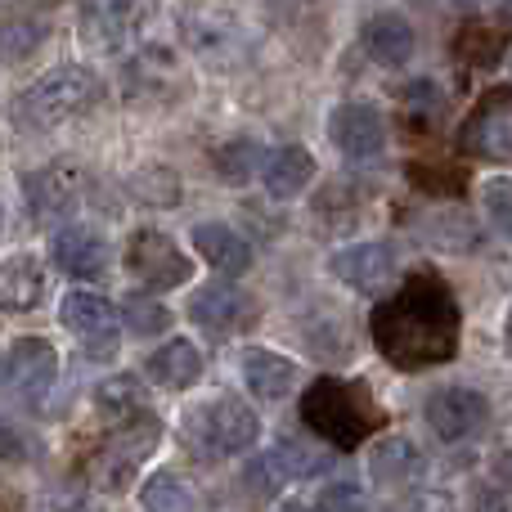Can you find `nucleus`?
I'll return each mask as SVG.
<instances>
[{"label": "nucleus", "instance_id": "4", "mask_svg": "<svg viewBox=\"0 0 512 512\" xmlns=\"http://www.w3.org/2000/svg\"><path fill=\"white\" fill-rule=\"evenodd\" d=\"M256 432H261L256 414L234 396H216L212 405L194 409L185 418V445L207 463L243 454L248 445H256Z\"/></svg>", "mask_w": 512, "mask_h": 512}, {"label": "nucleus", "instance_id": "19", "mask_svg": "<svg viewBox=\"0 0 512 512\" xmlns=\"http://www.w3.org/2000/svg\"><path fill=\"white\" fill-rule=\"evenodd\" d=\"M27 207H32V216L41 225H63L72 216V207H77V185H72L68 171H32L27 176Z\"/></svg>", "mask_w": 512, "mask_h": 512}, {"label": "nucleus", "instance_id": "6", "mask_svg": "<svg viewBox=\"0 0 512 512\" xmlns=\"http://www.w3.org/2000/svg\"><path fill=\"white\" fill-rule=\"evenodd\" d=\"M459 153L486 162L512 158V86H495L477 99V108L459 131Z\"/></svg>", "mask_w": 512, "mask_h": 512}, {"label": "nucleus", "instance_id": "11", "mask_svg": "<svg viewBox=\"0 0 512 512\" xmlns=\"http://www.w3.org/2000/svg\"><path fill=\"white\" fill-rule=\"evenodd\" d=\"M189 315H194V324L207 328V333L230 337V333H243V328L256 324V301L243 288H234V283H203L194 306H189Z\"/></svg>", "mask_w": 512, "mask_h": 512}, {"label": "nucleus", "instance_id": "32", "mask_svg": "<svg viewBox=\"0 0 512 512\" xmlns=\"http://www.w3.org/2000/svg\"><path fill=\"white\" fill-rule=\"evenodd\" d=\"M243 481H248L256 495H274V490H279L283 481H288V472H283V463L274 459V450H270V454H261V459L252 463L248 477H243Z\"/></svg>", "mask_w": 512, "mask_h": 512}, {"label": "nucleus", "instance_id": "20", "mask_svg": "<svg viewBox=\"0 0 512 512\" xmlns=\"http://www.w3.org/2000/svg\"><path fill=\"white\" fill-rule=\"evenodd\" d=\"M194 248L203 256L207 265H216L221 274H248L252 270V248L248 239H243L239 230H230V225L221 221H207L194 230Z\"/></svg>", "mask_w": 512, "mask_h": 512}, {"label": "nucleus", "instance_id": "34", "mask_svg": "<svg viewBox=\"0 0 512 512\" xmlns=\"http://www.w3.org/2000/svg\"><path fill=\"white\" fill-rule=\"evenodd\" d=\"M495 32H481V27H468V32L459 36V50L468 63H495Z\"/></svg>", "mask_w": 512, "mask_h": 512}, {"label": "nucleus", "instance_id": "5", "mask_svg": "<svg viewBox=\"0 0 512 512\" xmlns=\"http://www.w3.org/2000/svg\"><path fill=\"white\" fill-rule=\"evenodd\" d=\"M158 423H149V418H135V423H122V432L108 436L104 445H99L95 454H90L86 472H90V486L108 490V495H117V490H126L135 481V472H140V463L153 454V445H158Z\"/></svg>", "mask_w": 512, "mask_h": 512}, {"label": "nucleus", "instance_id": "7", "mask_svg": "<svg viewBox=\"0 0 512 512\" xmlns=\"http://www.w3.org/2000/svg\"><path fill=\"white\" fill-rule=\"evenodd\" d=\"M63 324L81 342V351L95 355V360H108L117 351V337H122V319H117L113 301L99 297V292H68L63 297Z\"/></svg>", "mask_w": 512, "mask_h": 512}, {"label": "nucleus", "instance_id": "14", "mask_svg": "<svg viewBox=\"0 0 512 512\" xmlns=\"http://www.w3.org/2000/svg\"><path fill=\"white\" fill-rule=\"evenodd\" d=\"M50 261L59 265L63 274H72V279H99V274H108L113 252H108V243L99 239L95 230H86V225H63L50 239Z\"/></svg>", "mask_w": 512, "mask_h": 512}, {"label": "nucleus", "instance_id": "8", "mask_svg": "<svg viewBox=\"0 0 512 512\" xmlns=\"http://www.w3.org/2000/svg\"><path fill=\"white\" fill-rule=\"evenodd\" d=\"M126 265H131L135 279L149 283V288H158V292L180 288V283L194 274L189 256L180 252L162 230H140L135 234V239L126 243Z\"/></svg>", "mask_w": 512, "mask_h": 512}, {"label": "nucleus", "instance_id": "27", "mask_svg": "<svg viewBox=\"0 0 512 512\" xmlns=\"http://www.w3.org/2000/svg\"><path fill=\"white\" fill-rule=\"evenodd\" d=\"M274 459L283 463V472H288V481L319 477V472H328V463H333L324 450H310V445L292 441V436H283V441L274 445Z\"/></svg>", "mask_w": 512, "mask_h": 512}, {"label": "nucleus", "instance_id": "1", "mask_svg": "<svg viewBox=\"0 0 512 512\" xmlns=\"http://www.w3.org/2000/svg\"><path fill=\"white\" fill-rule=\"evenodd\" d=\"M459 301L436 274H414L396 297L378 301L369 328L396 369H432L459 355Z\"/></svg>", "mask_w": 512, "mask_h": 512}, {"label": "nucleus", "instance_id": "10", "mask_svg": "<svg viewBox=\"0 0 512 512\" xmlns=\"http://www.w3.org/2000/svg\"><path fill=\"white\" fill-rule=\"evenodd\" d=\"M328 140L342 158L351 162H373L387 149V122H382L378 108L369 104H342L328 117Z\"/></svg>", "mask_w": 512, "mask_h": 512}, {"label": "nucleus", "instance_id": "25", "mask_svg": "<svg viewBox=\"0 0 512 512\" xmlns=\"http://www.w3.org/2000/svg\"><path fill=\"white\" fill-rule=\"evenodd\" d=\"M95 405H99V414H104L108 423L122 427V423H135V418H144V409H149V391H144L140 378L122 373V378L99 382Z\"/></svg>", "mask_w": 512, "mask_h": 512}, {"label": "nucleus", "instance_id": "29", "mask_svg": "<svg viewBox=\"0 0 512 512\" xmlns=\"http://www.w3.org/2000/svg\"><path fill=\"white\" fill-rule=\"evenodd\" d=\"M126 328L135 337H158L171 328V310L153 297H126Z\"/></svg>", "mask_w": 512, "mask_h": 512}, {"label": "nucleus", "instance_id": "18", "mask_svg": "<svg viewBox=\"0 0 512 512\" xmlns=\"http://www.w3.org/2000/svg\"><path fill=\"white\" fill-rule=\"evenodd\" d=\"M243 382H248V391L256 400L274 405V400H283L292 387H297V364L279 351L252 346V351H243Z\"/></svg>", "mask_w": 512, "mask_h": 512}, {"label": "nucleus", "instance_id": "17", "mask_svg": "<svg viewBox=\"0 0 512 512\" xmlns=\"http://www.w3.org/2000/svg\"><path fill=\"white\" fill-rule=\"evenodd\" d=\"M180 36L194 54L216 59V54H230L239 45V23L225 9H185L180 14Z\"/></svg>", "mask_w": 512, "mask_h": 512}, {"label": "nucleus", "instance_id": "33", "mask_svg": "<svg viewBox=\"0 0 512 512\" xmlns=\"http://www.w3.org/2000/svg\"><path fill=\"white\" fill-rule=\"evenodd\" d=\"M0 459H9V463L36 459V441L27 432H18L14 423H5V418H0Z\"/></svg>", "mask_w": 512, "mask_h": 512}, {"label": "nucleus", "instance_id": "2", "mask_svg": "<svg viewBox=\"0 0 512 512\" xmlns=\"http://www.w3.org/2000/svg\"><path fill=\"white\" fill-rule=\"evenodd\" d=\"M301 418L310 432H319L337 450H355L382 427V409L373 405L369 391L342 378H319L301 400Z\"/></svg>", "mask_w": 512, "mask_h": 512}, {"label": "nucleus", "instance_id": "26", "mask_svg": "<svg viewBox=\"0 0 512 512\" xmlns=\"http://www.w3.org/2000/svg\"><path fill=\"white\" fill-rule=\"evenodd\" d=\"M45 32H50V27L36 14H18V18H9V23H0V59L5 63L27 59V54L45 41Z\"/></svg>", "mask_w": 512, "mask_h": 512}, {"label": "nucleus", "instance_id": "16", "mask_svg": "<svg viewBox=\"0 0 512 512\" xmlns=\"http://www.w3.org/2000/svg\"><path fill=\"white\" fill-rule=\"evenodd\" d=\"M423 468L427 459L418 454L414 441H400V436H391V441H378L369 454V477L378 481L382 490H405V486H418L423 481Z\"/></svg>", "mask_w": 512, "mask_h": 512}, {"label": "nucleus", "instance_id": "38", "mask_svg": "<svg viewBox=\"0 0 512 512\" xmlns=\"http://www.w3.org/2000/svg\"><path fill=\"white\" fill-rule=\"evenodd\" d=\"M504 337H508V355H512V310H508V324H504Z\"/></svg>", "mask_w": 512, "mask_h": 512}, {"label": "nucleus", "instance_id": "39", "mask_svg": "<svg viewBox=\"0 0 512 512\" xmlns=\"http://www.w3.org/2000/svg\"><path fill=\"white\" fill-rule=\"evenodd\" d=\"M0 221H5V212H0Z\"/></svg>", "mask_w": 512, "mask_h": 512}, {"label": "nucleus", "instance_id": "28", "mask_svg": "<svg viewBox=\"0 0 512 512\" xmlns=\"http://www.w3.org/2000/svg\"><path fill=\"white\" fill-rule=\"evenodd\" d=\"M256 167H261V149H256L252 140H230L216 149V171H221L230 185H248L256 176Z\"/></svg>", "mask_w": 512, "mask_h": 512}, {"label": "nucleus", "instance_id": "23", "mask_svg": "<svg viewBox=\"0 0 512 512\" xmlns=\"http://www.w3.org/2000/svg\"><path fill=\"white\" fill-rule=\"evenodd\" d=\"M144 369H149L153 382H162V387L185 391V387H194V382L203 378V355H198L194 342H185V337H171L162 351L149 355V364H144Z\"/></svg>", "mask_w": 512, "mask_h": 512}, {"label": "nucleus", "instance_id": "37", "mask_svg": "<svg viewBox=\"0 0 512 512\" xmlns=\"http://www.w3.org/2000/svg\"><path fill=\"white\" fill-rule=\"evenodd\" d=\"M490 5H495L504 18H512V0H490Z\"/></svg>", "mask_w": 512, "mask_h": 512}, {"label": "nucleus", "instance_id": "35", "mask_svg": "<svg viewBox=\"0 0 512 512\" xmlns=\"http://www.w3.org/2000/svg\"><path fill=\"white\" fill-rule=\"evenodd\" d=\"M319 508H364V495L355 486H328L319 495Z\"/></svg>", "mask_w": 512, "mask_h": 512}, {"label": "nucleus", "instance_id": "31", "mask_svg": "<svg viewBox=\"0 0 512 512\" xmlns=\"http://www.w3.org/2000/svg\"><path fill=\"white\" fill-rule=\"evenodd\" d=\"M481 203H486V216L490 225H495L504 239H512V180H486V189H481Z\"/></svg>", "mask_w": 512, "mask_h": 512}, {"label": "nucleus", "instance_id": "21", "mask_svg": "<svg viewBox=\"0 0 512 512\" xmlns=\"http://www.w3.org/2000/svg\"><path fill=\"white\" fill-rule=\"evenodd\" d=\"M261 176L274 198H297L301 189L315 180V158H310V149H301V144H283V149H274L270 158L261 162Z\"/></svg>", "mask_w": 512, "mask_h": 512}, {"label": "nucleus", "instance_id": "30", "mask_svg": "<svg viewBox=\"0 0 512 512\" xmlns=\"http://www.w3.org/2000/svg\"><path fill=\"white\" fill-rule=\"evenodd\" d=\"M144 508H194V495L180 486L171 472H158V477L144 481V495H140Z\"/></svg>", "mask_w": 512, "mask_h": 512}, {"label": "nucleus", "instance_id": "12", "mask_svg": "<svg viewBox=\"0 0 512 512\" xmlns=\"http://www.w3.org/2000/svg\"><path fill=\"white\" fill-rule=\"evenodd\" d=\"M486 414H490L486 396H477V391H468V387H441L427 396V427H432L441 441H463V436L481 432Z\"/></svg>", "mask_w": 512, "mask_h": 512}, {"label": "nucleus", "instance_id": "24", "mask_svg": "<svg viewBox=\"0 0 512 512\" xmlns=\"http://www.w3.org/2000/svg\"><path fill=\"white\" fill-rule=\"evenodd\" d=\"M45 292V274L32 256L0 261V310H32Z\"/></svg>", "mask_w": 512, "mask_h": 512}, {"label": "nucleus", "instance_id": "15", "mask_svg": "<svg viewBox=\"0 0 512 512\" xmlns=\"http://www.w3.org/2000/svg\"><path fill=\"white\" fill-rule=\"evenodd\" d=\"M328 265L355 292H378L396 279V252H391V243H355V248L337 252Z\"/></svg>", "mask_w": 512, "mask_h": 512}, {"label": "nucleus", "instance_id": "22", "mask_svg": "<svg viewBox=\"0 0 512 512\" xmlns=\"http://www.w3.org/2000/svg\"><path fill=\"white\" fill-rule=\"evenodd\" d=\"M364 50H369V59L382 63V68H400V63H409V54H414V27L400 14L369 18V23H364Z\"/></svg>", "mask_w": 512, "mask_h": 512}, {"label": "nucleus", "instance_id": "9", "mask_svg": "<svg viewBox=\"0 0 512 512\" xmlns=\"http://www.w3.org/2000/svg\"><path fill=\"white\" fill-rule=\"evenodd\" d=\"M54 378H59L54 346L41 342V337H18L14 351H9V387H14V396L27 409H41L54 391Z\"/></svg>", "mask_w": 512, "mask_h": 512}, {"label": "nucleus", "instance_id": "3", "mask_svg": "<svg viewBox=\"0 0 512 512\" xmlns=\"http://www.w3.org/2000/svg\"><path fill=\"white\" fill-rule=\"evenodd\" d=\"M104 86H99L95 72L86 68H54L45 77H36L23 95L14 99V122L27 126V131H50V126H63L72 117L90 113L99 104Z\"/></svg>", "mask_w": 512, "mask_h": 512}, {"label": "nucleus", "instance_id": "36", "mask_svg": "<svg viewBox=\"0 0 512 512\" xmlns=\"http://www.w3.org/2000/svg\"><path fill=\"white\" fill-rule=\"evenodd\" d=\"M495 486H504V490H512V450L504 454V459L495 463Z\"/></svg>", "mask_w": 512, "mask_h": 512}, {"label": "nucleus", "instance_id": "13", "mask_svg": "<svg viewBox=\"0 0 512 512\" xmlns=\"http://www.w3.org/2000/svg\"><path fill=\"white\" fill-rule=\"evenodd\" d=\"M140 0H81V41L99 54H117L135 32Z\"/></svg>", "mask_w": 512, "mask_h": 512}]
</instances>
